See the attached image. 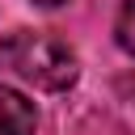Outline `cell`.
<instances>
[{
    "mask_svg": "<svg viewBox=\"0 0 135 135\" xmlns=\"http://www.w3.org/2000/svg\"><path fill=\"white\" fill-rule=\"evenodd\" d=\"M0 68L21 76L25 84L51 89V93L76 84V76H80L76 51L63 38L42 34V30H13V34H4L0 38Z\"/></svg>",
    "mask_w": 135,
    "mask_h": 135,
    "instance_id": "obj_1",
    "label": "cell"
},
{
    "mask_svg": "<svg viewBox=\"0 0 135 135\" xmlns=\"http://www.w3.org/2000/svg\"><path fill=\"white\" fill-rule=\"evenodd\" d=\"M34 4H42V8H55V4H68V0H34Z\"/></svg>",
    "mask_w": 135,
    "mask_h": 135,
    "instance_id": "obj_4",
    "label": "cell"
},
{
    "mask_svg": "<svg viewBox=\"0 0 135 135\" xmlns=\"http://www.w3.org/2000/svg\"><path fill=\"white\" fill-rule=\"evenodd\" d=\"M114 38L127 55H135V0H122L118 8V21H114Z\"/></svg>",
    "mask_w": 135,
    "mask_h": 135,
    "instance_id": "obj_3",
    "label": "cell"
},
{
    "mask_svg": "<svg viewBox=\"0 0 135 135\" xmlns=\"http://www.w3.org/2000/svg\"><path fill=\"white\" fill-rule=\"evenodd\" d=\"M34 127H38L34 101H25L17 89L0 84V135H34Z\"/></svg>",
    "mask_w": 135,
    "mask_h": 135,
    "instance_id": "obj_2",
    "label": "cell"
}]
</instances>
